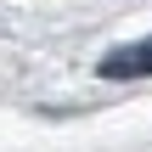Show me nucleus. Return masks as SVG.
Here are the masks:
<instances>
[{
  "instance_id": "f257e3e1",
  "label": "nucleus",
  "mask_w": 152,
  "mask_h": 152,
  "mask_svg": "<svg viewBox=\"0 0 152 152\" xmlns=\"http://www.w3.org/2000/svg\"><path fill=\"white\" fill-rule=\"evenodd\" d=\"M102 73H107V79H124V73H152V39H147V45H135V51L107 56V62H102Z\"/></svg>"
}]
</instances>
